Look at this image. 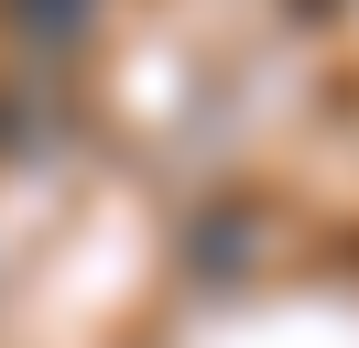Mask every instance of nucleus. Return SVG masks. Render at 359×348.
<instances>
[{
  "label": "nucleus",
  "mask_w": 359,
  "mask_h": 348,
  "mask_svg": "<svg viewBox=\"0 0 359 348\" xmlns=\"http://www.w3.org/2000/svg\"><path fill=\"white\" fill-rule=\"evenodd\" d=\"M327 11H337V0H294V22H327Z\"/></svg>",
  "instance_id": "obj_1"
},
{
  "label": "nucleus",
  "mask_w": 359,
  "mask_h": 348,
  "mask_svg": "<svg viewBox=\"0 0 359 348\" xmlns=\"http://www.w3.org/2000/svg\"><path fill=\"white\" fill-rule=\"evenodd\" d=\"M0 142H11V120H0Z\"/></svg>",
  "instance_id": "obj_2"
}]
</instances>
